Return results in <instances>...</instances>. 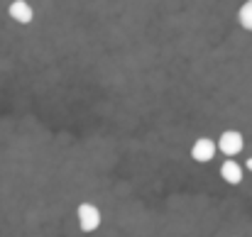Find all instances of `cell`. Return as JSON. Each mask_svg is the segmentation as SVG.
<instances>
[{"instance_id":"cell-1","label":"cell","mask_w":252,"mask_h":237,"mask_svg":"<svg viewBox=\"0 0 252 237\" xmlns=\"http://www.w3.org/2000/svg\"><path fill=\"white\" fill-rule=\"evenodd\" d=\"M76 215H79L81 233H95L98 230V225H100V210L93 203H81L76 208Z\"/></svg>"},{"instance_id":"cell-6","label":"cell","mask_w":252,"mask_h":237,"mask_svg":"<svg viewBox=\"0 0 252 237\" xmlns=\"http://www.w3.org/2000/svg\"><path fill=\"white\" fill-rule=\"evenodd\" d=\"M238 20H240V25H243L248 32H252V0H248V2L240 7V12H238Z\"/></svg>"},{"instance_id":"cell-3","label":"cell","mask_w":252,"mask_h":237,"mask_svg":"<svg viewBox=\"0 0 252 237\" xmlns=\"http://www.w3.org/2000/svg\"><path fill=\"white\" fill-rule=\"evenodd\" d=\"M216 152H218V142H213V140H208V137L196 140L193 147H191V157H193V161H198V164L211 161V159L216 157Z\"/></svg>"},{"instance_id":"cell-5","label":"cell","mask_w":252,"mask_h":237,"mask_svg":"<svg viewBox=\"0 0 252 237\" xmlns=\"http://www.w3.org/2000/svg\"><path fill=\"white\" fill-rule=\"evenodd\" d=\"M220 176H223L225 183H233V186H235V183L243 181V169H240L238 161L228 159V161H223V166H220Z\"/></svg>"},{"instance_id":"cell-7","label":"cell","mask_w":252,"mask_h":237,"mask_svg":"<svg viewBox=\"0 0 252 237\" xmlns=\"http://www.w3.org/2000/svg\"><path fill=\"white\" fill-rule=\"evenodd\" d=\"M245 169H250V171H252V157L248 159V161H245Z\"/></svg>"},{"instance_id":"cell-4","label":"cell","mask_w":252,"mask_h":237,"mask_svg":"<svg viewBox=\"0 0 252 237\" xmlns=\"http://www.w3.org/2000/svg\"><path fill=\"white\" fill-rule=\"evenodd\" d=\"M7 12H10V17H12L15 22H20V25H30V22L34 20V10H32V5H30L27 0H12L10 7H7Z\"/></svg>"},{"instance_id":"cell-2","label":"cell","mask_w":252,"mask_h":237,"mask_svg":"<svg viewBox=\"0 0 252 237\" xmlns=\"http://www.w3.org/2000/svg\"><path fill=\"white\" fill-rule=\"evenodd\" d=\"M243 147H245V140H243V135H240L238 130H225V132L220 135V140H218V149H220L225 157L240 154Z\"/></svg>"}]
</instances>
